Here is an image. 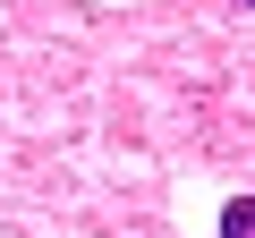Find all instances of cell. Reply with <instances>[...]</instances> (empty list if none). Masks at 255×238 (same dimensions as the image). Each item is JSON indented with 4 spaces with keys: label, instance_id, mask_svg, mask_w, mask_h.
<instances>
[{
    "label": "cell",
    "instance_id": "1",
    "mask_svg": "<svg viewBox=\"0 0 255 238\" xmlns=\"http://www.w3.org/2000/svg\"><path fill=\"white\" fill-rule=\"evenodd\" d=\"M221 238H255V196H230L221 204Z\"/></svg>",
    "mask_w": 255,
    "mask_h": 238
},
{
    "label": "cell",
    "instance_id": "2",
    "mask_svg": "<svg viewBox=\"0 0 255 238\" xmlns=\"http://www.w3.org/2000/svg\"><path fill=\"white\" fill-rule=\"evenodd\" d=\"M247 9H255V0H247Z\"/></svg>",
    "mask_w": 255,
    "mask_h": 238
}]
</instances>
